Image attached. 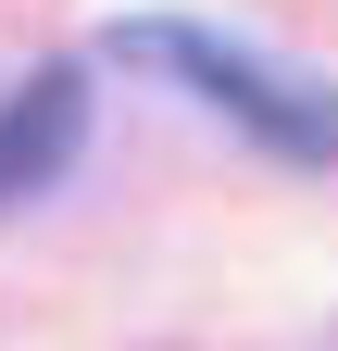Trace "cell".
<instances>
[{
    "mask_svg": "<svg viewBox=\"0 0 338 351\" xmlns=\"http://www.w3.org/2000/svg\"><path fill=\"white\" fill-rule=\"evenodd\" d=\"M113 63H151V75L200 88L226 125H250V138L288 151V163H338V88H301V75L250 63L238 38H213V25H163V13H138V25H113Z\"/></svg>",
    "mask_w": 338,
    "mask_h": 351,
    "instance_id": "6da1fadb",
    "label": "cell"
},
{
    "mask_svg": "<svg viewBox=\"0 0 338 351\" xmlns=\"http://www.w3.org/2000/svg\"><path fill=\"white\" fill-rule=\"evenodd\" d=\"M75 151H88V75H75V63H38L13 101H0V213L38 201Z\"/></svg>",
    "mask_w": 338,
    "mask_h": 351,
    "instance_id": "7a4b0ae2",
    "label": "cell"
}]
</instances>
